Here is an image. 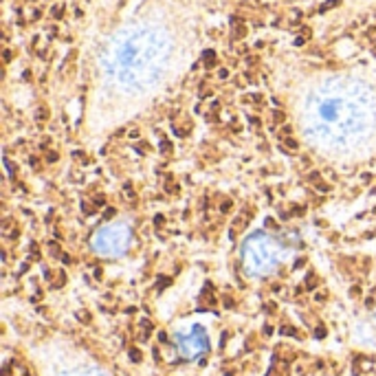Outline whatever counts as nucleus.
I'll return each instance as SVG.
<instances>
[{
	"mask_svg": "<svg viewBox=\"0 0 376 376\" xmlns=\"http://www.w3.org/2000/svg\"><path fill=\"white\" fill-rule=\"evenodd\" d=\"M0 231H2V235H5V238H9V240H16V238L20 235L18 222H16L13 218H5L2 222H0Z\"/></svg>",
	"mask_w": 376,
	"mask_h": 376,
	"instance_id": "1",
	"label": "nucleus"
},
{
	"mask_svg": "<svg viewBox=\"0 0 376 376\" xmlns=\"http://www.w3.org/2000/svg\"><path fill=\"white\" fill-rule=\"evenodd\" d=\"M231 22H233V38H244L246 35V24H242L238 18H231Z\"/></svg>",
	"mask_w": 376,
	"mask_h": 376,
	"instance_id": "2",
	"label": "nucleus"
},
{
	"mask_svg": "<svg viewBox=\"0 0 376 376\" xmlns=\"http://www.w3.org/2000/svg\"><path fill=\"white\" fill-rule=\"evenodd\" d=\"M282 145H284L286 150H299V143H297L293 137H284V139H282Z\"/></svg>",
	"mask_w": 376,
	"mask_h": 376,
	"instance_id": "3",
	"label": "nucleus"
},
{
	"mask_svg": "<svg viewBox=\"0 0 376 376\" xmlns=\"http://www.w3.org/2000/svg\"><path fill=\"white\" fill-rule=\"evenodd\" d=\"M48 253H51L53 257H62V248L57 242H48Z\"/></svg>",
	"mask_w": 376,
	"mask_h": 376,
	"instance_id": "4",
	"label": "nucleus"
},
{
	"mask_svg": "<svg viewBox=\"0 0 376 376\" xmlns=\"http://www.w3.org/2000/svg\"><path fill=\"white\" fill-rule=\"evenodd\" d=\"M35 119H38V121H46V119H48V108H46V106H40V108L35 110Z\"/></svg>",
	"mask_w": 376,
	"mask_h": 376,
	"instance_id": "5",
	"label": "nucleus"
},
{
	"mask_svg": "<svg viewBox=\"0 0 376 376\" xmlns=\"http://www.w3.org/2000/svg\"><path fill=\"white\" fill-rule=\"evenodd\" d=\"M203 57H205V66H213L216 64V53L213 51H205Z\"/></svg>",
	"mask_w": 376,
	"mask_h": 376,
	"instance_id": "6",
	"label": "nucleus"
},
{
	"mask_svg": "<svg viewBox=\"0 0 376 376\" xmlns=\"http://www.w3.org/2000/svg\"><path fill=\"white\" fill-rule=\"evenodd\" d=\"M284 119H286V114H284L282 110H275V112H273V121H275V123H284Z\"/></svg>",
	"mask_w": 376,
	"mask_h": 376,
	"instance_id": "7",
	"label": "nucleus"
},
{
	"mask_svg": "<svg viewBox=\"0 0 376 376\" xmlns=\"http://www.w3.org/2000/svg\"><path fill=\"white\" fill-rule=\"evenodd\" d=\"M337 5H339V0H328V2H325V5H321V9H319V11L323 13V11H328L330 7H337Z\"/></svg>",
	"mask_w": 376,
	"mask_h": 376,
	"instance_id": "8",
	"label": "nucleus"
},
{
	"mask_svg": "<svg viewBox=\"0 0 376 376\" xmlns=\"http://www.w3.org/2000/svg\"><path fill=\"white\" fill-rule=\"evenodd\" d=\"M231 207H233V203H231V200H222V205H220V209H222V213H227V211H229Z\"/></svg>",
	"mask_w": 376,
	"mask_h": 376,
	"instance_id": "9",
	"label": "nucleus"
},
{
	"mask_svg": "<svg viewBox=\"0 0 376 376\" xmlns=\"http://www.w3.org/2000/svg\"><path fill=\"white\" fill-rule=\"evenodd\" d=\"M161 150H163V152H165V154H169V152H172V143L163 139V143H161Z\"/></svg>",
	"mask_w": 376,
	"mask_h": 376,
	"instance_id": "10",
	"label": "nucleus"
},
{
	"mask_svg": "<svg viewBox=\"0 0 376 376\" xmlns=\"http://www.w3.org/2000/svg\"><path fill=\"white\" fill-rule=\"evenodd\" d=\"M62 13H64V9H62L60 5H57L55 9H51V16H55V18H62Z\"/></svg>",
	"mask_w": 376,
	"mask_h": 376,
	"instance_id": "11",
	"label": "nucleus"
},
{
	"mask_svg": "<svg viewBox=\"0 0 376 376\" xmlns=\"http://www.w3.org/2000/svg\"><path fill=\"white\" fill-rule=\"evenodd\" d=\"M46 161L48 163H57V152H48L46 154Z\"/></svg>",
	"mask_w": 376,
	"mask_h": 376,
	"instance_id": "12",
	"label": "nucleus"
},
{
	"mask_svg": "<svg viewBox=\"0 0 376 376\" xmlns=\"http://www.w3.org/2000/svg\"><path fill=\"white\" fill-rule=\"evenodd\" d=\"M114 213H117V211H114L112 207H108V209H104V218H112Z\"/></svg>",
	"mask_w": 376,
	"mask_h": 376,
	"instance_id": "13",
	"label": "nucleus"
},
{
	"mask_svg": "<svg viewBox=\"0 0 376 376\" xmlns=\"http://www.w3.org/2000/svg\"><path fill=\"white\" fill-rule=\"evenodd\" d=\"M29 251H31V255H35V257L40 255V248H38V244H31V248H29Z\"/></svg>",
	"mask_w": 376,
	"mask_h": 376,
	"instance_id": "14",
	"label": "nucleus"
},
{
	"mask_svg": "<svg viewBox=\"0 0 376 376\" xmlns=\"http://www.w3.org/2000/svg\"><path fill=\"white\" fill-rule=\"evenodd\" d=\"M95 205H104V196H101V194L95 196Z\"/></svg>",
	"mask_w": 376,
	"mask_h": 376,
	"instance_id": "15",
	"label": "nucleus"
},
{
	"mask_svg": "<svg viewBox=\"0 0 376 376\" xmlns=\"http://www.w3.org/2000/svg\"><path fill=\"white\" fill-rule=\"evenodd\" d=\"M374 55H376V46H374Z\"/></svg>",
	"mask_w": 376,
	"mask_h": 376,
	"instance_id": "16",
	"label": "nucleus"
}]
</instances>
